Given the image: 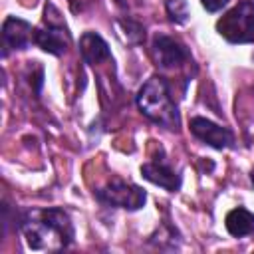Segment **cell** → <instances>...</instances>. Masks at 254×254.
I'll list each match as a JSON object with an SVG mask.
<instances>
[{"label":"cell","mask_w":254,"mask_h":254,"mask_svg":"<svg viewBox=\"0 0 254 254\" xmlns=\"http://www.w3.org/2000/svg\"><path fill=\"white\" fill-rule=\"evenodd\" d=\"M20 232L30 250L58 252L65 250L75 240V228L69 212L62 206L24 208Z\"/></svg>","instance_id":"1"},{"label":"cell","mask_w":254,"mask_h":254,"mask_svg":"<svg viewBox=\"0 0 254 254\" xmlns=\"http://www.w3.org/2000/svg\"><path fill=\"white\" fill-rule=\"evenodd\" d=\"M135 103L139 111L159 127L167 131H179L181 127V113L179 105L173 97L171 83L165 75H151L137 91Z\"/></svg>","instance_id":"2"},{"label":"cell","mask_w":254,"mask_h":254,"mask_svg":"<svg viewBox=\"0 0 254 254\" xmlns=\"http://www.w3.org/2000/svg\"><path fill=\"white\" fill-rule=\"evenodd\" d=\"M216 32L228 44H254V0H240L216 20Z\"/></svg>","instance_id":"3"},{"label":"cell","mask_w":254,"mask_h":254,"mask_svg":"<svg viewBox=\"0 0 254 254\" xmlns=\"http://www.w3.org/2000/svg\"><path fill=\"white\" fill-rule=\"evenodd\" d=\"M69 42H71V36H69V30L64 18L60 16L58 8L48 2L44 10V24L38 26L34 32V44L42 52L60 58L67 52Z\"/></svg>","instance_id":"4"},{"label":"cell","mask_w":254,"mask_h":254,"mask_svg":"<svg viewBox=\"0 0 254 254\" xmlns=\"http://www.w3.org/2000/svg\"><path fill=\"white\" fill-rule=\"evenodd\" d=\"M93 196L103 204L111 208H123L129 212L141 210L147 202V192L135 183L123 181L119 177H111L103 187L93 190Z\"/></svg>","instance_id":"5"},{"label":"cell","mask_w":254,"mask_h":254,"mask_svg":"<svg viewBox=\"0 0 254 254\" xmlns=\"http://www.w3.org/2000/svg\"><path fill=\"white\" fill-rule=\"evenodd\" d=\"M151 56L157 67L161 69H175V67H185L192 64V54L190 50L173 36L167 34H155L151 40Z\"/></svg>","instance_id":"6"},{"label":"cell","mask_w":254,"mask_h":254,"mask_svg":"<svg viewBox=\"0 0 254 254\" xmlns=\"http://www.w3.org/2000/svg\"><path fill=\"white\" fill-rule=\"evenodd\" d=\"M189 131L200 143H204V145H208L216 151L232 149L234 143H236V137L228 127L218 125V123H214L206 117H200V115H194V117L189 119Z\"/></svg>","instance_id":"7"},{"label":"cell","mask_w":254,"mask_h":254,"mask_svg":"<svg viewBox=\"0 0 254 254\" xmlns=\"http://www.w3.org/2000/svg\"><path fill=\"white\" fill-rule=\"evenodd\" d=\"M139 171L145 181L165 189L167 192H179L183 187V175L169 163V159L165 157L163 151H161V157H153L151 161L143 163L139 167Z\"/></svg>","instance_id":"8"},{"label":"cell","mask_w":254,"mask_h":254,"mask_svg":"<svg viewBox=\"0 0 254 254\" xmlns=\"http://www.w3.org/2000/svg\"><path fill=\"white\" fill-rule=\"evenodd\" d=\"M34 32L36 28L16 16H8L2 22V56L6 58L10 52L16 50H26L28 46L34 44Z\"/></svg>","instance_id":"9"},{"label":"cell","mask_w":254,"mask_h":254,"mask_svg":"<svg viewBox=\"0 0 254 254\" xmlns=\"http://www.w3.org/2000/svg\"><path fill=\"white\" fill-rule=\"evenodd\" d=\"M79 56L89 65H99L101 62L111 60L109 44L97 32H83L79 36Z\"/></svg>","instance_id":"10"},{"label":"cell","mask_w":254,"mask_h":254,"mask_svg":"<svg viewBox=\"0 0 254 254\" xmlns=\"http://www.w3.org/2000/svg\"><path fill=\"white\" fill-rule=\"evenodd\" d=\"M224 228L232 238H244L254 234V212L244 206L228 210L224 216Z\"/></svg>","instance_id":"11"},{"label":"cell","mask_w":254,"mask_h":254,"mask_svg":"<svg viewBox=\"0 0 254 254\" xmlns=\"http://www.w3.org/2000/svg\"><path fill=\"white\" fill-rule=\"evenodd\" d=\"M149 244L161 248V250H177L181 246V234L175 226L163 222L151 236H149Z\"/></svg>","instance_id":"12"},{"label":"cell","mask_w":254,"mask_h":254,"mask_svg":"<svg viewBox=\"0 0 254 254\" xmlns=\"http://www.w3.org/2000/svg\"><path fill=\"white\" fill-rule=\"evenodd\" d=\"M165 10H167L169 20L177 26L187 24L190 18V8L187 0H165Z\"/></svg>","instance_id":"13"},{"label":"cell","mask_w":254,"mask_h":254,"mask_svg":"<svg viewBox=\"0 0 254 254\" xmlns=\"http://www.w3.org/2000/svg\"><path fill=\"white\" fill-rule=\"evenodd\" d=\"M117 24L123 28V32L127 34V42L131 44H141L145 40V28L143 24H139L137 20H131V18H119Z\"/></svg>","instance_id":"14"},{"label":"cell","mask_w":254,"mask_h":254,"mask_svg":"<svg viewBox=\"0 0 254 254\" xmlns=\"http://www.w3.org/2000/svg\"><path fill=\"white\" fill-rule=\"evenodd\" d=\"M230 0H200V4H202V8L206 10V12H220L226 4H228Z\"/></svg>","instance_id":"15"},{"label":"cell","mask_w":254,"mask_h":254,"mask_svg":"<svg viewBox=\"0 0 254 254\" xmlns=\"http://www.w3.org/2000/svg\"><path fill=\"white\" fill-rule=\"evenodd\" d=\"M75 2H79V6H81V2H87V0H69V4H71V8H73V12H75ZM83 8V6H81Z\"/></svg>","instance_id":"16"},{"label":"cell","mask_w":254,"mask_h":254,"mask_svg":"<svg viewBox=\"0 0 254 254\" xmlns=\"http://www.w3.org/2000/svg\"><path fill=\"white\" fill-rule=\"evenodd\" d=\"M250 181H252V187H254V169H252V173H250Z\"/></svg>","instance_id":"17"}]
</instances>
